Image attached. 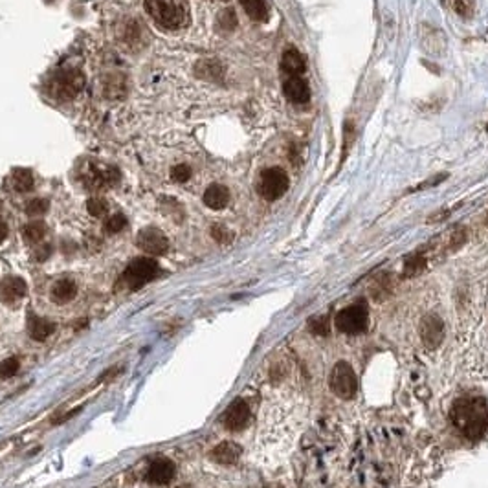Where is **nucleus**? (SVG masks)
<instances>
[{"label":"nucleus","mask_w":488,"mask_h":488,"mask_svg":"<svg viewBox=\"0 0 488 488\" xmlns=\"http://www.w3.org/2000/svg\"><path fill=\"white\" fill-rule=\"evenodd\" d=\"M450 418L454 426L461 432L467 439H481L488 429V404L485 399H459L452 406Z\"/></svg>","instance_id":"1"},{"label":"nucleus","mask_w":488,"mask_h":488,"mask_svg":"<svg viewBox=\"0 0 488 488\" xmlns=\"http://www.w3.org/2000/svg\"><path fill=\"white\" fill-rule=\"evenodd\" d=\"M145 10L154 24L164 30H180L189 24V6L186 0H145Z\"/></svg>","instance_id":"2"},{"label":"nucleus","mask_w":488,"mask_h":488,"mask_svg":"<svg viewBox=\"0 0 488 488\" xmlns=\"http://www.w3.org/2000/svg\"><path fill=\"white\" fill-rule=\"evenodd\" d=\"M79 178L90 189H105V187L114 186L118 182V169L112 165H107L103 162L88 160L83 162L79 169Z\"/></svg>","instance_id":"3"},{"label":"nucleus","mask_w":488,"mask_h":488,"mask_svg":"<svg viewBox=\"0 0 488 488\" xmlns=\"http://www.w3.org/2000/svg\"><path fill=\"white\" fill-rule=\"evenodd\" d=\"M158 274L160 266L154 259L138 257L134 259V261L127 266L125 272H123V283L127 285V288L138 290V288H142L145 283L153 281Z\"/></svg>","instance_id":"4"},{"label":"nucleus","mask_w":488,"mask_h":488,"mask_svg":"<svg viewBox=\"0 0 488 488\" xmlns=\"http://www.w3.org/2000/svg\"><path fill=\"white\" fill-rule=\"evenodd\" d=\"M290 186V180L283 169L279 167H270V169H264L261 173L257 180V191L259 195L264 198V200H277L286 193Z\"/></svg>","instance_id":"5"},{"label":"nucleus","mask_w":488,"mask_h":488,"mask_svg":"<svg viewBox=\"0 0 488 488\" xmlns=\"http://www.w3.org/2000/svg\"><path fill=\"white\" fill-rule=\"evenodd\" d=\"M329 385L336 396L346 399V401H351L352 396L357 395L358 390L357 374H354L351 365L346 362L336 363L335 369L330 371Z\"/></svg>","instance_id":"6"},{"label":"nucleus","mask_w":488,"mask_h":488,"mask_svg":"<svg viewBox=\"0 0 488 488\" xmlns=\"http://www.w3.org/2000/svg\"><path fill=\"white\" fill-rule=\"evenodd\" d=\"M368 303L358 301L351 307L343 308L338 316H336V327L346 332V335H358L368 327Z\"/></svg>","instance_id":"7"},{"label":"nucleus","mask_w":488,"mask_h":488,"mask_svg":"<svg viewBox=\"0 0 488 488\" xmlns=\"http://www.w3.org/2000/svg\"><path fill=\"white\" fill-rule=\"evenodd\" d=\"M83 88L81 72L63 70L55 74L48 83V92L55 99H72Z\"/></svg>","instance_id":"8"},{"label":"nucleus","mask_w":488,"mask_h":488,"mask_svg":"<svg viewBox=\"0 0 488 488\" xmlns=\"http://www.w3.org/2000/svg\"><path fill=\"white\" fill-rule=\"evenodd\" d=\"M136 242L143 252L151 253V255H162L169 248L167 237L160 230H156V228H145V230L140 231Z\"/></svg>","instance_id":"9"},{"label":"nucleus","mask_w":488,"mask_h":488,"mask_svg":"<svg viewBox=\"0 0 488 488\" xmlns=\"http://www.w3.org/2000/svg\"><path fill=\"white\" fill-rule=\"evenodd\" d=\"M222 423L231 432H241L242 428H246V424L250 423V407L244 401L231 402L228 410L224 412Z\"/></svg>","instance_id":"10"},{"label":"nucleus","mask_w":488,"mask_h":488,"mask_svg":"<svg viewBox=\"0 0 488 488\" xmlns=\"http://www.w3.org/2000/svg\"><path fill=\"white\" fill-rule=\"evenodd\" d=\"M283 92L286 99L296 105H305L310 101V87L303 79V76H290L286 77L283 83Z\"/></svg>","instance_id":"11"},{"label":"nucleus","mask_w":488,"mask_h":488,"mask_svg":"<svg viewBox=\"0 0 488 488\" xmlns=\"http://www.w3.org/2000/svg\"><path fill=\"white\" fill-rule=\"evenodd\" d=\"M26 281L21 279V277H4L0 281V301L6 303V305H11V303L21 301L22 297L26 296Z\"/></svg>","instance_id":"12"},{"label":"nucleus","mask_w":488,"mask_h":488,"mask_svg":"<svg viewBox=\"0 0 488 488\" xmlns=\"http://www.w3.org/2000/svg\"><path fill=\"white\" fill-rule=\"evenodd\" d=\"M175 478V465L169 459H156L147 470V481L153 485H167Z\"/></svg>","instance_id":"13"},{"label":"nucleus","mask_w":488,"mask_h":488,"mask_svg":"<svg viewBox=\"0 0 488 488\" xmlns=\"http://www.w3.org/2000/svg\"><path fill=\"white\" fill-rule=\"evenodd\" d=\"M443 321H441L437 316H428L424 319L423 325H421V335H423V340L426 341V346L429 347H437L443 340Z\"/></svg>","instance_id":"14"},{"label":"nucleus","mask_w":488,"mask_h":488,"mask_svg":"<svg viewBox=\"0 0 488 488\" xmlns=\"http://www.w3.org/2000/svg\"><path fill=\"white\" fill-rule=\"evenodd\" d=\"M228 202H230V191H228V187L220 186V184L209 186L204 193V204L209 209H224Z\"/></svg>","instance_id":"15"},{"label":"nucleus","mask_w":488,"mask_h":488,"mask_svg":"<svg viewBox=\"0 0 488 488\" xmlns=\"http://www.w3.org/2000/svg\"><path fill=\"white\" fill-rule=\"evenodd\" d=\"M307 65H305V59L303 55L297 52V50H286L283 54V59H281V70L285 72L286 77L290 76H303Z\"/></svg>","instance_id":"16"},{"label":"nucleus","mask_w":488,"mask_h":488,"mask_svg":"<svg viewBox=\"0 0 488 488\" xmlns=\"http://www.w3.org/2000/svg\"><path fill=\"white\" fill-rule=\"evenodd\" d=\"M28 330H30V336L33 340L37 341H44L48 336L54 335V323H50L48 319L39 318L35 314H30L28 316Z\"/></svg>","instance_id":"17"},{"label":"nucleus","mask_w":488,"mask_h":488,"mask_svg":"<svg viewBox=\"0 0 488 488\" xmlns=\"http://www.w3.org/2000/svg\"><path fill=\"white\" fill-rule=\"evenodd\" d=\"M241 456V448L235 445V443H220L217 448H213L211 452V459L217 463H222V465H231L235 463Z\"/></svg>","instance_id":"18"},{"label":"nucleus","mask_w":488,"mask_h":488,"mask_svg":"<svg viewBox=\"0 0 488 488\" xmlns=\"http://www.w3.org/2000/svg\"><path fill=\"white\" fill-rule=\"evenodd\" d=\"M77 294V286L72 279H61L52 286V299L57 303H68Z\"/></svg>","instance_id":"19"},{"label":"nucleus","mask_w":488,"mask_h":488,"mask_svg":"<svg viewBox=\"0 0 488 488\" xmlns=\"http://www.w3.org/2000/svg\"><path fill=\"white\" fill-rule=\"evenodd\" d=\"M241 6L248 13L250 19L257 22H263L268 19V6L266 0H241Z\"/></svg>","instance_id":"20"},{"label":"nucleus","mask_w":488,"mask_h":488,"mask_svg":"<svg viewBox=\"0 0 488 488\" xmlns=\"http://www.w3.org/2000/svg\"><path fill=\"white\" fill-rule=\"evenodd\" d=\"M11 182H13L15 191H19V193L32 191V187H33L32 171L22 169V167H19V169H13V173H11Z\"/></svg>","instance_id":"21"},{"label":"nucleus","mask_w":488,"mask_h":488,"mask_svg":"<svg viewBox=\"0 0 488 488\" xmlns=\"http://www.w3.org/2000/svg\"><path fill=\"white\" fill-rule=\"evenodd\" d=\"M22 235H24L26 242H32V244L41 242L44 239V235H46V226H44L43 222H30L28 226H24Z\"/></svg>","instance_id":"22"},{"label":"nucleus","mask_w":488,"mask_h":488,"mask_svg":"<svg viewBox=\"0 0 488 488\" xmlns=\"http://www.w3.org/2000/svg\"><path fill=\"white\" fill-rule=\"evenodd\" d=\"M446 4L450 6L452 10L456 11L459 17H470L474 11V2L472 0H446Z\"/></svg>","instance_id":"23"},{"label":"nucleus","mask_w":488,"mask_h":488,"mask_svg":"<svg viewBox=\"0 0 488 488\" xmlns=\"http://www.w3.org/2000/svg\"><path fill=\"white\" fill-rule=\"evenodd\" d=\"M46 209H48V200H44V198H35V200H32V202H28L26 213L30 215V217H41L43 213H46Z\"/></svg>","instance_id":"24"},{"label":"nucleus","mask_w":488,"mask_h":488,"mask_svg":"<svg viewBox=\"0 0 488 488\" xmlns=\"http://www.w3.org/2000/svg\"><path fill=\"white\" fill-rule=\"evenodd\" d=\"M87 209L92 217H103V215L107 213L109 206H107L103 198H90L87 202Z\"/></svg>","instance_id":"25"},{"label":"nucleus","mask_w":488,"mask_h":488,"mask_svg":"<svg viewBox=\"0 0 488 488\" xmlns=\"http://www.w3.org/2000/svg\"><path fill=\"white\" fill-rule=\"evenodd\" d=\"M125 226H127V219L121 213H118V215H112V217L107 220L105 230L109 231V233H118V231L123 230Z\"/></svg>","instance_id":"26"},{"label":"nucleus","mask_w":488,"mask_h":488,"mask_svg":"<svg viewBox=\"0 0 488 488\" xmlns=\"http://www.w3.org/2000/svg\"><path fill=\"white\" fill-rule=\"evenodd\" d=\"M19 371V360L17 358H8L0 363V376L2 379H10Z\"/></svg>","instance_id":"27"},{"label":"nucleus","mask_w":488,"mask_h":488,"mask_svg":"<svg viewBox=\"0 0 488 488\" xmlns=\"http://www.w3.org/2000/svg\"><path fill=\"white\" fill-rule=\"evenodd\" d=\"M219 22H220V26L224 28V30H235V26H237V17H235V11L233 10H226V11H222L220 13V17H219Z\"/></svg>","instance_id":"28"},{"label":"nucleus","mask_w":488,"mask_h":488,"mask_svg":"<svg viewBox=\"0 0 488 488\" xmlns=\"http://www.w3.org/2000/svg\"><path fill=\"white\" fill-rule=\"evenodd\" d=\"M171 176H173V180L175 182H186L189 180V176H191V169H189V165L186 164L175 165V167L171 169Z\"/></svg>","instance_id":"29"},{"label":"nucleus","mask_w":488,"mask_h":488,"mask_svg":"<svg viewBox=\"0 0 488 488\" xmlns=\"http://www.w3.org/2000/svg\"><path fill=\"white\" fill-rule=\"evenodd\" d=\"M211 235H213L215 241H219V242H230L231 239H233L231 231L220 224H215L213 228H211Z\"/></svg>","instance_id":"30"},{"label":"nucleus","mask_w":488,"mask_h":488,"mask_svg":"<svg viewBox=\"0 0 488 488\" xmlns=\"http://www.w3.org/2000/svg\"><path fill=\"white\" fill-rule=\"evenodd\" d=\"M346 153H343V156H346L347 153H349V149H351L352 142H354V132H352V123L351 121H347L346 123Z\"/></svg>","instance_id":"31"},{"label":"nucleus","mask_w":488,"mask_h":488,"mask_svg":"<svg viewBox=\"0 0 488 488\" xmlns=\"http://www.w3.org/2000/svg\"><path fill=\"white\" fill-rule=\"evenodd\" d=\"M6 237H8V226L4 220H0V242H4Z\"/></svg>","instance_id":"32"},{"label":"nucleus","mask_w":488,"mask_h":488,"mask_svg":"<svg viewBox=\"0 0 488 488\" xmlns=\"http://www.w3.org/2000/svg\"><path fill=\"white\" fill-rule=\"evenodd\" d=\"M178 488H189V487H178Z\"/></svg>","instance_id":"33"},{"label":"nucleus","mask_w":488,"mask_h":488,"mask_svg":"<svg viewBox=\"0 0 488 488\" xmlns=\"http://www.w3.org/2000/svg\"><path fill=\"white\" fill-rule=\"evenodd\" d=\"M487 131H488V125H487Z\"/></svg>","instance_id":"34"},{"label":"nucleus","mask_w":488,"mask_h":488,"mask_svg":"<svg viewBox=\"0 0 488 488\" xmlns=\"http://www.w3.org/2000/svg\"><path fill=\"white\" fill-rule=\"evenodd\" d=\"M224 2H228V0H224Z\"/></svg>","instance_id":"35"},{"label":"nucleus","mask_w":488,"mask_h":488,"mask_svg":"<svg viewBox=\"0 0 488 488\" xmlns=\"http://www.w3.org/2000/svg\"><path fill=\"white\" fill-rule=\"evenodd\" d=\"M0 206H2V202H0Z\"/></svg>","instance_id":"36"}]
</instances>
